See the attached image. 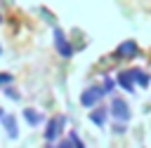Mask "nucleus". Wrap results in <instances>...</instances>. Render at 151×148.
Instances as JSON below:
<instances>
[{"mask_svg":"<svg viewBox=\"0 0 151 148\" xmlns=\"http://www.w3.org/2000/svg\"><path fill=\"white\" fill-rule=\"evenodd\" d=\"M113 110H116L113 115H116L118 120H127V106H125L120 99H118V101H113Z\"/></svg>","mask_w":151,"mask_h":148,"instance_id":"obj_1","label":"nucleus"},{"mask_svg":"<svg viewBox=\"0 0 151 148\" xmlns=\"http://www.w3.org/2000/svg\"><path fill=\"white\" fill-rule=\"evenodd\" d=\"M99 96H101L99 89H87V94H83V103H85V106H92Z\"/></svg>","mask_w":151,"mask_h":148,"instance_id":"obj_2","label":"nucleus"},{"mask_svg":"<svg viewBox=\"0 0 151 148\" xmlns=\"http://www.w3.org/2000/svg\"><path fill=\"white\" fill-rule=\"evenodd\" d=\"M61 122H64V120H61V117H57V120L50 125V132H45V136H47V139H54V136L59 134V125H61Z\"/></svg>","mask_w":151,"mask_h":148,"instance_id":"obj_3","label":"nucleus"}]
</instances>
